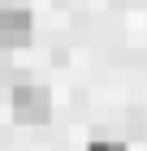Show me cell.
<instances>
[{
    "mask_svg": "<svg viewBox=\"0 0 147 151\" xmlns=\"http://www.w3.org/2000/svg\"><path fill=\"white\" fill-rule=\"evenodd\" d=\"M35 22L22 4H0V47H22L30 39Z\"/></svg>",
    "mask_w": 147,
    "mask_h": 151,
    "instance_id": "cell-2",
    "label": "cell"
},
{
    "mask_svg": "<svg viewBox=\"0 0 147 151\" xmlns=\"http://www.w3.org/2000/svg\"><path fill=\"white\" fill-rule=\"evenodd\" d=\"M13 116L26 121V125H43L48 116H52V95L43 86H30V82L13 86Z\"/></svg>",
    "mask_w": 147,
    "mask_h": 151,
    "instance_id": "cell-1",
    "label": "cell"
},
{
    "mask_svg": "<svg viewBox=\"0 0 147 151\" xmlns=\"http://www.w3.org/2000/svg\"><path fill=\"white\" fill-rule=\"evenodd\" d=\"M91 151H125V147H121V142H95Z\"/></svg>",
    "mask_w": 147,
    "mask_h": 151,
    "instance_id": "cell-3",
    "label": "cell"
}]
</instances>
